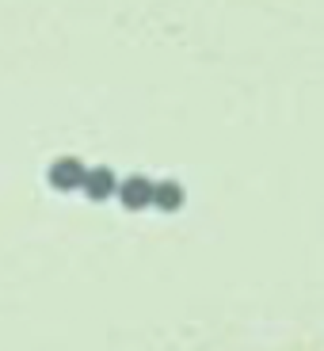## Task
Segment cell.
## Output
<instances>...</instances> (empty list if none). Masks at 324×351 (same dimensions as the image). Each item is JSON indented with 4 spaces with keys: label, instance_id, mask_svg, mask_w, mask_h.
<instances>
[{
    "label": "cell",
    "instance_id": "obj_2",
    "mask_svg": "<svg viewBox=\"0 0 324 351\" xmlns=\"http://www.w3.org/2000/svg\"><path fill=\"white\" fill-rule=\"evenodd\" d=\"M50 180H53V187H77L80 184V165L77 160H58Z\"/></svg>",
    "mask_w": 324,
    "mask_h": 351
},
{
    "label": "cell",
    "instance_id": "obj_4",
    "mask_svg": "<svg viewBox=\"0 0 324 351\" xmlns=\"http://www.w3.org/2000/svg\"><path fill=\"white\" fill-rule=\"evenodd\" d=\"M153 202L164 206V210H175V206L184 202V191H179L175 184H160V187H153Z\"/></svg>",
    "mask_w": 324,
    "mask_h": 351
},
{
    "label": "cell",
    "instance_id": "obj_1",
    "mask_svg": "<svg viewBox=\"0 0 324 351\" xmlns=\"http://www.w3.org/2000/svg\"><path fill=\"white\" fill-rule=\"evenodd\" d=\"M123 202L126 206H145V202H153V184H145V180H126L123 184Z\"/></svg>",
    "mask_w": 324,
    "mask_h": 351
},
{
    "label": "cell",
    "instance_id": "obj_3",
    "mask_svg": "<svg viewBox=\"0 0 324 351\" xmlns=\"http://www.w3.org/2000/svg\"><path fill=\"white\" fill-rule=\"evenodd\" d=\"M111 191H114V176L107 172V168H99V172L88 176V195H92V199H107Z\"/></svg>",
    "mask_w": 324,
    "mask_h": 351
}]
</instances>
